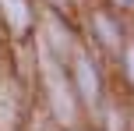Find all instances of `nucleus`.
I'll return each instance as SVG.
<instances>
[{
  "label": "nucleus",
  "instance_id": "f257e3e1",
  "mask_svg": "<svg viewBox=\"0 0 134 131\" xmlns=\"http://www.w3.org/2000/svg\"><path fill=\"white\" fill-rule=\"evenodd\" d=\"M42 71H46L49 96H53V106H57V113H60L64 120H71V113H74V106H71V96H67V89H64V82H60V75H57V67H53V60H49V57H42Z\"/></svg>",
  "mask_w": 134,
  "mask_h": 131
},
{
  "label": "nucleus",
  "instance_id": "f03ea898",
  "mask_svg": "<svg viewBox=\"0 0 134 131\" xmlns=\"http://www.w3.org/2000/svg\"><path fill=\"white\" fill-rule=\"evenodd\" d=\"M0 4H4V11H7V21H11L14 28H28V4L25 0H0Z\"/></svg>",
  "mask_w": 134,
  "mask_h": 131
},
{
  "label": "nucleus",
  "instance_id": "7ed1b4c3",
  "mask_svg": "<svg viewBox=\"0 0 134 131\" xmlns=\"http://www.w3.org/2000/svg\"><path fill=\"white\" fill-rule=\"evenodd\" d=\"M78 85H81V92H85L88 103L99 96V85H95V75H92V67H88V60H78Z\"/></svg>",
  "mask_w": 134,
  "mask_h": 131
},
{
  "label": "nucleus",
  "instance_id": "20e7f679",
  "mask_svg": "<svg viewBox=\"0 0 134 131\" xmlns=\"http://www.w3.org/2000/svg\"><path fill=\"white\" fill-rule=\"evenodd\" d=\"M99 28H102V35L113 43V28H109V21H106V18H99Z\"/></svg>",
  "mask_w": 134,
  "mask_h": 131
},
{
  "label": "nucleus",
  "instance_id": "39448f33",
  "mask_svg": "<svg viewBox=\"0 0 134 131\" xmlns=\"http://www.w3.org/2000/svg\"><path fill=\"white\" fill-rule=\"evenodd\" d=\"M127 71H131V78H134V46H127Z\"/></svg>",
  "mask_w": 134,
  "mask_h": 131
}]
</instances>
